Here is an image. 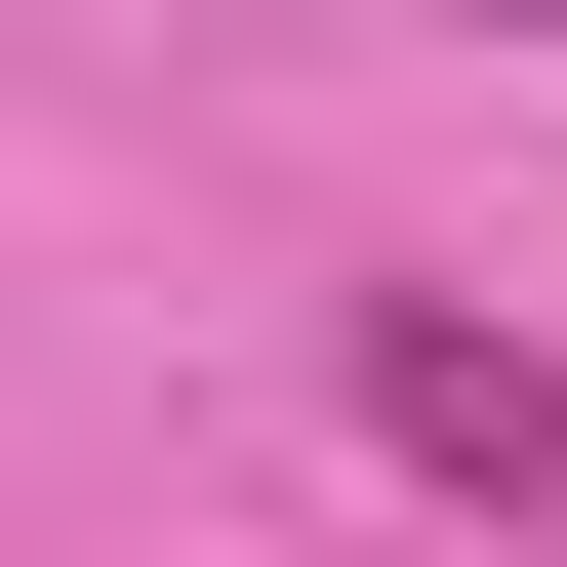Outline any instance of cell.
Returning a JSON list of instances; mask_svg holds the SVG:
<instances>
[{
  "mask_svg": "<svg viewBox=\"0 0 567 567\" xmlns=\"http://www.w3.org/2000/svg\"><path fill=\"white\" fill-rule=\"evenodd\" d=\"M486 41H567V0H486Z\"/></svg>",
  "mask_w": 567,
  "mask_h": 567,
  "instance_id": "2",
  "label": "cell"
},
{
  "mask_svg": "<svg viewBox=\"0 0 567 567\" xmlns=\"http://www.w3.org/2000/svg\"><path fill=\"white\" fill-rule=\"evenodd\" d=\"M324 365H365V446H405V486H486V527H567V365L486 324V284H365Z\"/></svg>",
  "mask_w": 567,
  "mask_h": 567,
  "instance_id": "1",
  "label": "cell"
}]
</instances>
